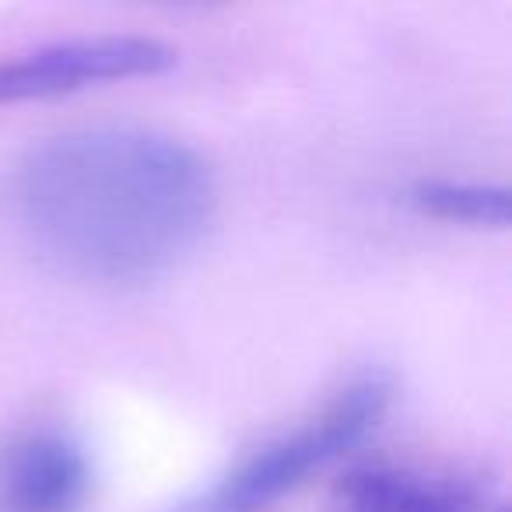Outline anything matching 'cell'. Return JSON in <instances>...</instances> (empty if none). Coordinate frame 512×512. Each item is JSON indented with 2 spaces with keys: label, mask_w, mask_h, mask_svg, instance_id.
<instances>
[{
  "label": "cell",
  "mask_w": 512,
  "mask_h": 512,
  "mask_svg": "<svg viewBox=\"0 0 512 512\" xmlns=\"http://www.w3.org/2000/svg\"><path fill=\"white\" fill-rule=\"evenodd\" d=\"M92 495V460L71 432L25 428L0 449V512H81Z\"/></svg>",
  "instance_id": "277c9868"
},
{
  "label": "cell",
  "mask_w": 512,
  "mask_h": 512,
  "mask_svg": "<svg viewBox=\"0 0 512 512\" xmlns=\"http://www.w3.org/2000/svg\"><path fill=\"white\" fill-rule=\"evenodd\" d=\"M18 232L67 278L148 285L197 249L214 221L211 165L141 123H95L32 144L8 179Z\"/></svg>",
  "instance_id": "6da1fadb"
},
{
  "label": "cell",
  "mask_w": 512,
  "mask_h": 512,
  "mask_svg": "<svg viewBox=\"0 0 512 512\" xmlns=\"http://www.w3.org/2000/svg\"><path fill=\"white\" fill-rule=\"evenodd\" d=\"M179 50L155 36H71L0 57V106L57 99L109 81L151 78L176 67Z\"/></svg>",
  "instance_id": "3957f363"
},
{
  "label": "cell",
  "mask_w": 512,
  "mask_h": 512,
  "mask_svg": "<svg viewBox=\"0 0 512 512\" xmlns=\"http://www.w3.org/2000/svg\"><path fill=\"white\" fill-rule=\"evenodd\" d=\"M334 512H484V488L453 470L369 463L344 477Z\"/></svg>",
  "instance_id": "5b68a950"
},
{
  "label": "cell",
  "mask_w": 512,
  "mask_h": 512,
  "mask_svg": "<svg viewBox=\"0 0 512 512\" xmlns=\"http://www.w3.org/2000/svg\"><path fill=\"white\" fill-rule=\"evenodd\" d=\"M390 400V372H362L292 432H281L264 446H256L200 502H193L190 512H267L313 474L355 449L383 421Z\"/></svg>",
  "instance_id": "7a4b0ae2"
},
{
  "label": "cell",
  "mask_w": 512,
  "mask_h": 512,
  "mask_svg": "<svg viewBox=\"0 0 512 512\" xmlns=\"http://www.w3.org/2000/svg\"><path fill=\"white\" fill-rule=\"evenodd\" d=\"M411 204L421 214L470 228L509 225V190L502 183H474V179H418L411 186Z\"/></svg>",
  "instance_id": "8992f818"
},
{
  "label": "cell",
  "mask_w": 512,
  "mask_h": 512,
  "mask_svg": "<svg viewBox=\"0 0 512 512\" xmlns=\"http://www.w3.org/2000/svg\"><path fill=\"white\" fill-rule=\"evenodd\" d=\"M491 512H505V509H502V505H498V509H491Z\"/></svg>",
  "instance_id": "52a82bcc"
}]
</instances>
